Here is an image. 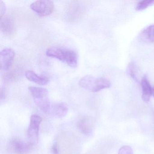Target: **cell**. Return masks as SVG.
I'll use <instances>...</instances> for the list:
<instances>
[{"label":"cell","instance_id":"obj_5","mask_svg":"<svg viewBox=\"0 0 154 154\" xmlns=\"http://www.w3.org/2000/svg\"><path fill=\"white\" fill-rule=\"evenodd\" d=\"M42 119L40 116L34 114L30 118V123L27 131V135L29 142L35 144L38 140L39 126Z\"/></svg>","mask_w":154,"mask_h":154},{"label":"cell","instance_id":"obj_3","mask_svg":"<svg viewBox=\"0 0 154 154\" xmlns=\"http://www.w3.org/2000/svg\"><path fill=\"white\" fill-rule=\"evenodd\" d=\"M29 90L37 106L43 112H48L51 106L47 90L42 87L35 86H30L29 87Z\"/></svg>","mask_w":154,"mask_h":154},{"label":"cell","instance_id":"obj_11","mask_svg":"<svg viewBox=\"0 0 154 154\" xmlns=\"http://www.w3.org/2000/svg\"><path fill=\"white\" fill-rule=\"evenodd\" d=\"M141 88H142V99L145 102L148 103L152 94L153 88L150 85L149 81L146 76H144L141 80Z\"/></svg>","mask_w":154,"mask_h":154},{"label":"cell","instance_id":"obj_2","mask_svg":"<svg viewBox=\"0 0 154 154\" xmlns=\"http://www.w3.org/2000/svg\"><path fill=\"white\" fill-rule=\"evenodd\" d=\"M79 85L85 90L97 92L110 87V82L106 78H97L91 75L82 77L79 82Z\"/></svg>","mask_w":154,"mask_h":154},{"label":"cell","instance_id":"obj_19","mask_svg":"<svg viewBox=\"0 0 154 154\" xmlns=\"http://www.w3.org/2000/svg\"><path fill=\"white\" fill-rule=\"evenodd\" d=\"M5 97V89L3 87H1V99L2 100L4 99Z\"/></svg>","mask_w":154,"mask_h":154},{"label":"cell","instance_id":"obj_9","mask_svg":"<svg viewBox=\"0 0 154 154\" xmlns=\"http://www.w3.org/2000/svg\"><path fill=\"white\" fill-rule=\"evenodd\" d=\"M0 29L5 35L10 36L15 31V24L13 19L8 16H4L1 18Z\"/></svg>","mask_w":154,"mask_h":154},{"label":"cell","instance_id":"obj_18","mask_svg":"<svg viewBox=\"0 0 154 154\" xmlns=\"http://www.w3.org/2000/svg\"><path fill=\"white\" fill-rule=\"evenodd\" d=\"M52 151L54 154H59V147L57 143H55L53 145L52 148Z\"/></svg>","mask_w":154,"mask_h":154},{"label":"cell","instance_id":"obj_12","mask_svg":"<svg viewBox=\"0 0 154 154\" xmlns=\"http://www.w3.org/2000/svg\"><path fill=\"white\" fill-rule=\"evenodd\" d=\"M52 109L53 114L59 118L65 117L68 111L67 105L63 102L55 103L53 105Z\"/></svg>","mask_w":154,"mask_h":154},{"label":"cell","instance_id":"obj_1","mask_svg":"<svg viewBox=\"0 0 154 154\" xmlns=\"http://www.w3.org/2000/svg\"><path fill=\"white\" fill-rule=\"evenodd\" d=\"M46 54L66 64L72 68H75L78 65V55L72 49L54 47L47 49Z\"/></svg>","mask_w":154,"mask_h":154},{"label":"cell","instance_id":"obj_14","mask_svg":"<svg viewBox=\"0 0 154 154\" xmlns=\"http://www.w3.org/2000/svg\"><path fill=\"white\" fill-rule=\"evenodd\" d=\"M138 72V70L137 66L135 62H131L129 63L127 67V73L131 79L137 82H138L139 81Z\"/></svg>","mask_w":154,"mask_h":154},{"label":"cell","instance_id":"obj_13","mask_svg":"<svg viewBox=\"0 0 154 154\" xmlns=\"http://www.w3.org/2000/svg\"><path fill=\"white\" fill-rule=\"evenodd\" d=\"M140 39L147 43H154V25L147 27L140 33Z\"/></svg>","mask_w":154,"mask_h":154},{"label":"cell","instance_id":"obj_6","mask_svg":"<svg viewBox=\"0 0 154 154\" xmlns=\"http://www.w3.org/2000/svg\"><path fill=\"white\" fill-rule=\"evenodd\" d=\"M33 144L29 141L26 142L21 140L14 139L8 144V148L11 151L17 154H25L32 148Z\"/></svg>","mask_w":154,"mask_h":154},{"label":"cell","instance_id":"obj_7","mask_svg":"<svg viewBox=\"0 0 154 154\" xmlns=\"http://www.w3.org/2000/svg\"><path fill=\"white\" fill-rule=\"evenodd\" d=\"M15 53L10 48H4L0 52V66L3 71L8 70L13 64Z\"/></svg>","mask_w":154,"mask_h":154},{"label":"cell","instance_id":"obj_15","mask_svg":"<svg viewBox=\"0 0 154 154\" xmlns=\"http://www.w3.org/2000/svg\"><path fill=\"white\" fill-rule=\"evenodd\" d=\"M154 5V0H144L139 2L136 6V10L141 11Z\"/></svg>","mask_w":154,"mask_h":154},{"label":"cell","instance_id":"obj_4","mask_svg":"<svg viewBox=\"0 0 154 154\" xmlns=\"http://www.w3.org/2000/svg\"><path fill=\"white\" fill-rule=\"evenodd\" d=\"M54 2L49 0H39L33 2L30 8L41 17H46L52 14L54 11Z\"/></svg>","mask_w":154,"mask_h":154},{"label":"cell","instance_id":"obj_17","mask_svg":"<svg viewBox=\"0 0 154 154\" xmlns=\"http://www.w3.org/2000/svg\"><path fill=\"white\" fill-rule=\"evenodd\" d=\"M6 7L5 3L2 1H1V3H0V16H1V18L4 17V14L6 12Z\"/></svg>","mask_w":154,"mask_h":154},{"label":"cell","instance_id":"obj_8","mask_svg":"<svg viewBox=\"0 0 154 154\" xmlns=\"http://www.w3.org/2000/svg\"><path fill=\"white\" fill-rule=\"evenodd\" d=\"M94 126V119L90 116L82 117L77 123V127L79 131L86 136H90L92 134Z\"/></svg>","mask_w":154,"mask_h":154},{"label":"cell","instance_id":"obj_10","mask_svg":"<svg viewBox=\"0 0 154 154\" xmlns=\"http://www.w3.org/2000/svg\"><path fill=\"white\" fill-rule=\"evenodd\" d=\"M26 78L30 82L35 83L40 85H47L49 83V80L45 75H38L35 72L32 71H26L25 72Z\"/></svg>","mask_w":154,"mask_h":154},{"label":"cell","instance_id":"obj_20","mask_svg":"<svg viewBox=\"0 0 154 154\" xmlns=\"http://www.w3.org/2000/svg\"><path fill=\"white\" fill-rule=\"evenodd\" d=\"M152 95L154 97V88H153V90H152Z\"/></svg>","mask_w":154,"mask_h":154},{"label":"cell","instance_id":"obj_16","mask_svg":"<svg viewBox=\"0 0 154 154\" xmlns=\"http://www.w3.org/2000/svg\"><path fill=\"white\" fill-rule=\"evenodd\" d=\"M118 154H133V151L129 146H124L120 149Z\"/></svg>","mask_w":154,"mask_h":154}]
</instances>
